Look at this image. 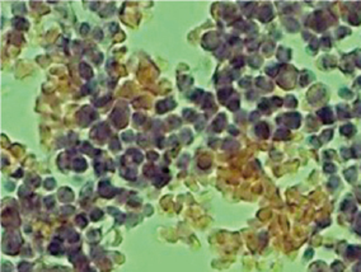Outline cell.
<instances>
[{
	"mask_svg": "<svg viewBox=\"0 0 361 272\" xmlns=\"http://www.w3.org/2000/svg\"><path fill=\"white\" fill-rule=\"evenodd\" d=\"M19 247H20V237L18 233L14 234V237H13V233L4 235L3 249L5 253H8V254H15L18 252V249H19Z\"/></svg>",
	"mask_w": 361,
	"mask_h": 272,
	"instance_id": "obj_1",
	"label": "cell"
},
{
	"mask_svg": "<svg viewBox=\"0 0 361 272\" xmlns=\"http://www.w3.org/2000/svg\"><path fill=\"white\" fill-rule=\"evenodd\" d=\"M98 192H99V195H101L102 197L111 198V197H113V196H115L116 190H115V187L112 186L108 181H102L101 183H99Z\"/></svg>",
	"mask_w": 361,
	"mask_h": 272,
	"instance_id": "obj_2",
	"label": "cell"
},
{
	"mask_svg": "<svg viewBox=\"0 0 361 272\" xmlns=\"http://www.w3.org/2000/svg\"><path fill=\"white\" fill-rule=\"evenodd\" d=\"M112 120L113 122L117 125L118 127L124 126V123H126V114H124V112L120 108H116L112 113Z\"/></svg>",
	"mask_w": 361,
	"mask_h": 272,
	"instance_id": "obj_3",
	"label": "cell"
},
{
	"mask_svg": "<svg viewBox=\"0 0 361 272\" xmlns=\"http://www.w3.org/2000/svg\"><path fill=\"white\" fill-rule=\"evenodd\" d=\"M58 197H60V200L62 202H70V201H73V198H74V193L70 188L64 187V188H61L60 191H58Z\"/></svg>",
	"mask_w": 361,
	"mask_h": 272,
	"instance_id": "obj_4",
	"label": "cell"
},
{
	"mask_svg": "<svg viewBox=\"0 0 361 272\" xmlns=\"http://www.w3.org/2000/svg\"><path fill=\"white\" fill-rule=\"evenodd\" d=\"M174 106L175 104H174V102L172 99H165V101H162L156 104V111L159 113H163V112H167V111L172 109Z\"/></svg>",
	"mask_w": 361,
	"mask_h": 272,
	"instance_id": "obj_5",
	"label": "cell"
},
{
	"mask_svg": "<svg viewBox=\"0 0 361 272\" xmlns=\"http://www.w3.org/2000/svg\"><path fill=\"white\" fill-rule=\"evenodd\" d=\"M108 127L106 126L104 123H102V125H99L98 127H96V130H93L92 131V136L94 137H99V139H106L107 137V135H108Z\"/></svg>",
	"mask_w": 361,
	"mask_h": 272,
	"instance_id": "obj_6",
	"label": "cell"
},
{
	"mask_svg": "<svg viewBox=\"0 0 361 272\" xmlns=\"http://www.w3.org/2000/svg\"><path fill=\"white\" fill-rule=\"evenodd\" d=\"M73 168L75 169L76 172L85 171V168H87V162H85L84 159H82V158H76L73 162Z\"/></svg>",
	"mask_w": 361,
	"mask_h": 272,
	"instance_id": "obj_7",
	"label": "cell"
},
{
	"mask_svg": "<svg viewBox=\"0 0 361 272\" xmlns=\"http://www.w3.org/2000/svg\"><path fill=\"white\" fill-rule=\"evenodd\" d=\"M80 73H82V75L85 78V79H89V78H92V74H93V71H92V68H90L89 65H87V64H84V62H82L80 64Z\"/></svg>",
	"mask_w": 361,
	"mask_h": 272,
	"instance_id": "obj_8",
	"label": "cell"
},
{
	"mask_svg": "<svg viewBox=\"0 0 361 272\" xmlns=\"http://www.w3.org/2000/svg\"><path fill=\"white\" fill-rule=\"evenodd\" d=\"M48 251L51 254H60L61 253V246H60V242H58V239L53 240V243H51V246H50Z\"/></svg>",
	"mask_w": 361,
	"mask_h": 272,
	"instance_id": "obj_9",
	"label": "cell"
},
{
	"mask_svg": "<svg viewBox=\"0 0 361 272\" xmlns=\"http://www.w3.org/2000/svg\"><path fill=\"white\" fill-rule=\"evenodd\" d=\"M14 27L18 29H27L28 28V24H27V20H24L23 18H15L14 19Z\"/></svg>",
	"mask_w": 361,
	"mask_h": 272,
	"instance_id": "obj_10",
	"label": "cell"
},
{
	"mask_svg": "<svg viewBox=\"0 0 361 272\" xmlns=\"http://www.w3.org/2000/svg\"><path fill=\"white\" fill-rule=\"evenodd\" d=\"M87 237L89 239V242H98V240L101 239V231L99 230H92V231L88 233Z\"/></svg>",
	"mask_w": 361,
	"mask_h": 272,
	"instance_id": "obj_11",
	"label": "cell"
},
{
	"mask_svg": "<svg viewBox=\"0 0 361 272\" xmlns=\"http://www.w3.org/2000/svg\"><path fill=\"white\" fill-rule=\"evenodd\" d=\"M108 211H110L112 215H116V217H117V222H118V224H121L122 221H125V215H124V214H121L118 210H117V209H115V210H113L112 207H110V209H108Z\"/></svg>",
	"mask_w": 361,
	"mask_h": 272,
	"instance_id": "obj_12",
	"label": "cell"
},
{
	"mask_svg": "<svg viewBox=\"0 0 361 272\" xmlns=\"http://www.w3.org/2000/svg\"><path fill=\"white\" fill-rule=\"evenodd\" d=\"M75 221H76V224H78L80 228H84V226H87V224H88V220H87V217H85V215H78L76 216V219H75Z\"/></svg>",
	"mask_w": 361,
	"mask_h": 272,
	"instance_id": "obj_13",
	"label": "cell"
},
{
	"mask_svg": "<svg viewBox=\"0 0 361 272\" xmlns=\"http://www.w3.org/2000/svg\"><path fill=\"white\" fill-rule=\"evenodd\" d=\"M39 183H41V179H39V178H38L37 176L31 177V178H28V179H27V184H28V186L38 187V186H39Z\"/></svg>",
	"mask_w": 361,
	"mask_h": 272,
	"instance_id": "obj_14",
	"label": "cell"
},
{
	"mask_svg": "<svg viewBox=\"0 0 361 272\" xmlns=\"http://www.w3.org/2000/svg\"><path fill=\"white\" fill-rule=\"evenodd\" d=\"M18 268H19V272H31L32 271V265L28 263V262H22Z\"/></svg>",
	"mask_w": 361,
	"mask_h": 272,
	"instance_id": "obj_15",
	"label": "cell"
},
{
	"mask_svg": "<svg viewBox=\"0 0 361 272\" xmlns=\"http://www.w3.org/2000/svg\"><path fill=\"white\" fill-rule=\"evenodd\" d=\"M83 151H84V153H87V154H89L90 157H94V153H96V150H94L92 146L88 144V142H84V144H83Z\"/></svg>",
	"mask_w": 361,
	"mask_h": 272,
	"instance_id": "obj_16",
	"label": "cell"
},
{
	"mask_svg": "<svg viewBox=\"0 0 361 272\" xmlns=\"http://www.w3.org/2000/svg\"><path fill=\"white\" fill-rule=\"evenodd\" d=\"M168 181V178H164V177H162V176H158V177H155L154 179H153V182H154V184L155 186H158V187H162L163 186L165 182Z\"/></svg>",
	"mask_w": 361,
	"mask_h": 272,
	"instance_id": "obj_17",
	"label": "cell"
},
{
	"mask_svg": "<svg viewBox=\"0 0 361 272\" xmlns=\"http://www.w3.org/2000/svg\"><path fill=\"white\" fill-rule=\"evenodd\" d=\"M134 122L136 123V125H142L144 122H145V116H142V114H140V113L134 114Z\"/></svg>",
	"mask_w": 361,
	"mask_h": 272,
	"instance_id": "obj_18",
	"label": "cell"
},
{
	"mask_svg": "<svg viewBox=\"0 0 361 272\" xmlns=\"http://www.w3.org/2000/svg\"><path fill=\"white\" fill-rule=\"evenodd\" d=\"M55 186H56V181L53 179V178H47V179L45 181V187H46L47 190H52Z\"/></svg>",
	"mask_w": 361,
	"mask_h": 272,
	"instance_id": "obj_19",
	"label": "cell"
},
{
	"mask_svg": "<svg viewBox=\"0 0 361 272\" xmlns=\"http://www.w3.org/2000/svg\"><path fill=\"white\" fill-rule=\"evenodd\" d=\"M102 216H103V212L101 210H98V209H96L94 211H92V220L97 221L99 219H102Z\"/></svg>",
	"mask_w": 361,
	"mask_h": 272,
	"instance_id": "obj_20",
	"label": "cell"
},
{
	"mask_svg": "<svg viewBox=\"0 0 361 272\" xmlns=\"http://www.w3.org/2000/svg\"><path fill=\"white\" fill-rule=\"evenodd\" d=\"M94 169H96V172L98 173V174H102V173L106 171V167H104V164H102V163H96L94 164Z\"/></svg>",
	"mask_w": 361,
	"mask_h": 272,
	"instance_id": "obj_21",
	"label": "cell"
},
{
	"mask_svg": "<svg viewBox=\"0 0 361 272\" xmlns=\"http://www.w3.org/2000/svg\"><path fill=\"white\" fill-rule=\"evenodd\" d=\"M124 177H126L127 179H135V178H136V171H134V169H129V171L125 173Z\"/></svg>",
	"mask_w": 361,
	"mask_h": 272,
	"instance_id": "obj_22",
	"label": "cell"
},
{
	"mask_svg": "<svg viewBox=\"0 0 361 272\" xmlns=\"http://www.w3.org/2000/svg\"><path fill=\"white\" fill-rule=\"evenodd\" d=\"M132 153H134V162L135 163H141V160H142V155H141V153H139L137 150H132Z\"/></svg>",
	"mask_w": 361,
	"mask_h": 272,
	"instance_id": "obj_23",
	"label": "cell"
},
{
	"mask_svg": "<svg viewBox=\"0 0 361 272\" xmlns=\"http://www.w3.org/2000/svg\"><path fill=\"white\" fill-rule=\"evenodd\" d=\"M67 239H69V242H78V239H79V237H78V234L76 233H74L73 230H70L69 231V235H67Z\"/></svg>",
	"mask_w": 361,
	"mask_h": 272,
	"instance_id": "obj_24",
	"label": "cell"
},
{
	"mask_svg": "<svg viewBox=\"0 0 361 272\" xmlns=\"http://www.w3.org/2000/svg\"><path fill=\"white\" fill-rule=\"evenodd\" d=\"M90 192H92V184H90V183H88L87 186H85V188H84V190L82 191V195H83V197H89Z\"/></svg>",
	"mask_w": 361,
	"mask_h": 272,
	"instance_id": "obj_25",
	"label": "cell"
},
{
	"mask_svg": "<svg viewBox=\"0 0 361 272\" xmlns=\"http://www.w3.org/2000/svg\"><path fill=\"white\" fill-rule=\"evenodd\" d=\"M45 203H46L47 207H52L53 205H55V200H53L52 196H50V197H46V198H45Z\"/></svg>",
	"mask_w": 361,
	"mask_h": 272,
	"instance_id": "obj_26",
	"label": "cell"
},
{
	"mask_svg": "<svg viewBox=\"0 0 361 272\" xmlns=\"http://www.w3.org/2000/svg\"><path fill=\"white\" fill-rule=\"evenodd\" d=\"M122 139H124L125 141H131V140L134 139V135H132L131 132H126V133H124Z\"/></svg>",
	"mask_w": 361,
	"mask_h": 272,
	"instance_id": "obj_27",
	"label": "cell"
},
{
	"mask_svg": "<svg viewBox=\"0 0 361 272\" xmlns=\"http://www.w3.org/2000/svg\"><path fill=\"white\" fill-rule=\"evenodd\" d=\"M107 101H110V97H107V98L102 97L101 99H97V101H96V106H102L103 103H106Z\"/></svg>",
	"mask_w": 361,
	"mask_h": 272,
	"instance_id": "obj_28",
	"label": "cell"
},
{
	"mask_svg": "<svg viewBox=\"0 0 361 272\" xmlns=\"http://www.w3.org/2000/svg\"><path fill=\"white\" fill-rule=\"evenodd\" d=\"M3 270H4V272H12V266H10V263H8V262L3 263Z\"/></svg>",
	"mask_w": 361,
	"mask_h": 272,
	"instance_id": "obj_29",
	"label": "cell"
},
{
	"mask_svg": "<svg viewBox=\"0 0 361 272\" xmlns=\"http://www.w3.org/2000/svg\"><path fill=\"white\" fill-rule=\"evenodd\" d=\"M74 211V209L73 207H70V206H67V207H62V210H61V212L62 214H71Z\"/></svg>",
	"mask_w": 361,
	"mask_h": 272,
	"instance_id": "obj_30",
	"label": "cell"
},
{
	"mask_svg": "<svg viewBox=\"0 0 361 272\" xmlns=\"http://www.w3.org/2000/svg\"><path fill=\"white\" fill-rule=\"evenodd\" d=\"M156 158H158V154L154 153V151H150V153L148 154V159H150V160H154V159H156Z\"/></svg>",
	"mask_w": 361,
	"mask_h": 272,
	"instance_id": "obj_31",
	"label": "cell"
},
{
	"mask_svg": "<svg viewBox=\"0 0 361 272\" xmlns=\"http://www.w3.org/2000/svg\"><path fill=\"white\" fill-rule=\"evenodd\" d=\"M88 31H89V26H88V24H83L82 28H80V32H82L83 34H85V33L88 32Z\"/></svg>",
	"mask_w": 361,
	"mask_h": 272,
	"instance_id": "obj_32",
	"label": "cell"
},
{
	"mask_svg": "<svg viewBox=\"0 0 361 272\" xmlns=\"http://www.w3.org/2000/svg\"><path fill=\"white\" fill-rule=\"evenodd\" d=\"M87 272H94V271H93L92 268H88V270H87Z\"/></svg>",
	"mask_w": 361,
	"mask_h": 272,
	"instance_id": "obj_33",
	"label": "cell"
}]
</instances>
